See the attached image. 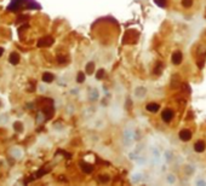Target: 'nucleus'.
Returning <instances> with one entry per match:
<instances>
[{"label": "nucleus", "mask_w": 206, "mask_h": 186, "mask_svg": "<svg viewBox=\"0 0 206 186\" xmlns=\"http://www.w3.org/2000/svg\"><path fill=\"white\" fill-rule=\"evenodd\" d=\"M171 59H172V63L175 65H180L182 63V60H183V54L181 51H176L172 53V57H171Z\"/></svg>", "instance_id": "39448f33"}, {"label": "nucleus", "mask_w": 206, "mask_h": 186, "mask_svg": "<svg viewBox=\"0 0 206 186\" xmlns=\"http://www.w3.org/2000/svg\"><path fill=\"white\" fill-rule=\"evenodd\" d=\"M133 130L132 129H126L125 132H124V139L127 140V143L130 144L132 140H133Z\"/></svg>", "instance_id": "9b49d317"}, {"label": "nucleus", "mask_w": 206, "mask_h": 186, "mask_svg": "<svg viewBox=\"0 0 206 186\" xmlns=\"http://www.w3.org/2000/svg\"><path fill=\"white\" fill-rule=\"evenodd\" d=\"M3 53H4V49H3V47H0V57L3 56Z\"/></svg>", "instance_id": "c756f323"}, {"label": "nucleus", "mask_w": 206, "mask_h": 186, "mask_svg": "<svg viewBox=\"0 0 206 186\" xmlns=\"http://www.w3.org/2000/svg\"><path fill=\"white\" fill-rule=\"evenodd\" d=\"M84 81H85V74L82 71H79L78 75H77V82L78 84H82Z\"/></svg>", "instance_id": "412c9836"}, {"label": "nucleus", "mask_w": 206, "mask_h": 186, "mask_svg": "<svg viewBox=\"0 0 206 186\" xmlns=\"http://www.w3.org/2000/svg\"><path fill=\"white\" fill-rule=\"evenodd\" d=\"M104 75H106V70L101 68L97 70V73H96V78H97V80H102L103 78H104Z\"/></svg>", "instance_id": "aec40b11"}, {"label": "nucleus", "mask_w": 206, "mask_h": 186, "mask_svg": "<svg viewBox=\"0 0 206 186\" xmlns=\"http://www.w3.org/2000/svg\"><path fill=\"white\" fill-rule=\"evenodd\" d=\"M181 1H182V6L185 8V9L191 8L193 4H194V0H181Z\"/></svg>", "instance_id": "6ab92c4d"}, {"label": "nucleus", "mask_w": 206, "mask_h": 186, "mask_svg": "<svg viewBox=\"0 0 206 186\" xmlns=\"http://www.w3.org/2000/svg\"><path fill=\"white\" fill-rule=\"evenodd\" d=\"M80 168L85 174H91L93 172V166L91 163H87V162H82L81 161L80 162Z\"/></svg>", "instance_id": "423d86ee"}, {"label": "nucleus", "mask_w": 206, "mask_h": 186, "mask_svg": "<svg viewBox=\"0 0 206 186\" xmlns=\"http://www.w3.org/2000/svg\"><path fill=\"white\" fill-rule=\"evenodd\" d=\"M135 95L138 99H143L144 97L147 95V88H144V87H137L135 89Z\"/></svg>", "instance_id": "6e6552de"}, {"label": "nucleus", "mask_w": 206, "mask_h": 186, "mask_svg": "<svg viewBox=\"0 0 206 186\" xmlns=\"http://www.w3.org/2000/svg\"><path fill=\"white\" fill-rule=\"evenodd\" d=\"M154 3L158 6H160V8H165L166 6V0H154Z\"/></svg>", "instance_id": "393cba45"}, {"label": "nucleus", "mask_w": 206, "mask_h": 186, "mask_svg": "<svg viewBox=\"0 0 206 186\" xmlns=\"http://www.w3.org/2000/svg\"><path fill=\"white\" fill-rule=\"evenodd\" d=\"M43 113L44 115L46 116V119H51L53 116V113H55V109L52 105H49V106H44L43 108Z\"/></svg>", "instance_id": "9d476101"}, {"label": "nucleus", "mask_w": 206, "mask_h": 186, "mask_svg": "<svg viewBox=\"0 0 206 186\" xmlns=\"http://www.w3.org/2000/svg\"><path fill=\"white\" fill-rule=\"evenodd\" d=\"M53 79H55V76H53V74H51V73H44L43 74V81L44 82L50 84V82L53 81Z\"/></svg>", "instance_id": "4468645a"}, {"label": "nucleus", "mask_w": 206, "mask_h": 186, "mask_svg": "<svg viewBox=\"0 0 206 186\" xmlns=\"http://www.w3.org/2000/svg\"><path fill=\"white\" fill-rule=\"evenodd\" d=\"M174 117H175V113H174V110H171V109H165L164 111H162V114H161L162 121L166 122V123L171 122Z\"/></svg>", "instance_id": "f03ea898"}, {"label": "nucleus", "mask_w": 206, "mask_h": 186, "mask_svg": "<svg viewBox=\"0 0 206 186\" xmlns=\"http://www.w3.org/2000/svg\"><path fill=\"white\" fill-rule=\"evenodd\" d=\"M53 44V38L52 36H45L43 39H40L38 41V46L39 47H49Z\"/></svg>", "instance_id": "20e7f679"}, {"label": "nucleus", "mask_w": 206, "mask_h": 186, "mask_svg": "<svg viewBox=\"0 0 206 186\" xmlns=\"http://www.w3.org/2000/svg\"><path fill=\"white\" fill-rule=\"evenodd\" d=\"M176 181H177V178H176L175 174H169V175H166V183H167V184L174 185V184H176Z\"/></svg>", "instance_id": "f3484780"}, {"label": "nucleus", "mask_w": 206, "mask_h": 186, "mask_svg": "<svg viewBox=\"0 0 206 186\" xmlns=\"http://www.w3.org/2000/svg\"><path fill=\"white\" fill-rule=\"evenodd\" d=\"M109 180H111V178H109L108 174H102V175L98 176V181H100L101 184H107Z\"/></svg>", "instance_id": "a211bd4d"}, {"label": "nucleus", "mask_w": 206, "mask_h": 186, "mask_svg": "<svg viewBox=\"0 0 206 186\" xmlns=\"http://www.w3.org/2000/svg\"><path fill=\"white\" fill-rule=\"evenodd\" d=\"M98 91L97 89H92V91L90 92V99L91 100H97L98 99Z\"/></svg>", "instance_id": "5701e85b"}, {"label": "nucleus", "mask_w": 206, "mask_h": 186, "mask_svg": "<svg viewBox=\"0 0 206 186\" xmlns=\"http://www.w3.org/2000/svg\"><path fill=\"white\" fill-rule=\"evenodd\" d=\"M161 71H162V64L161 63H158V65H155V69H154V74L160 75Z\"/></svg>", "instance_id": "b1692460"}, {"label": "nucleus", "mask_w": 206, "mask_h": 186, "mask_svg": "<svg viewBox=\"0 0 206 186\" xmlns=\"http://www.w3.org/2000/svg\"><path fill=\"white\" fill-rule=\"evenodd\" d=\"M57 62H58L59 64H63V63H67L68 59H67V57H64V56H58V57H57Z\"/></svg>", "instance_id": "bb28decb"}, {"label": "nucleus", "mask_w": 206, "mask_h": 186, "mask_svg": "<svg viewBox=\"0 0 206 186\" xmlns=\"http://www.w3.org/2000/svg\"><path fill=\"white\" fill-rule=\"evenodd\" d=\"M153 156L156 158V160H159V158H160V152H159V150H158V149H153Z\"/></svg>", "instance_id": "cd10ccee"}, {"label": "nucleus", "mask_w": 206, "mask_h": 186, "mask_svg": "<svg viewBox=\"0 0 206 186\" xmlns=\"http://www.w3.org/2000/svg\"><path fill=\"white\" fill-rule=\"evenodd\" d=\"M194 172H195V168L191 164H185L184 166V173L187 175H193Z\"/></svg>", "instance_id": "2eb2a0df"}, {"label": "nucleus", "mask_w": 206, "mask_h": 186, "mask_svg": "<svg viewBox=\"0 0 206 186\" xmlns=\"http://www.w3.org/2000/svg\"><path fill=\"white\" fill-rule=\"evenodd\" d=\"M85 71H86V74H88V75H92V74H93V71H95V63H93V62H88V63L86 64Z\"/></svg>", "instance_id": "ddd939ff"}, {"label": "nucleus", "mask_w": 206, "mask_h": 186, "mask_svg": "<svg viewBox=\"0 0 206 186\" xmlns=\"http://www.w3.org/2000/svg\"><path fill=\"white\" fill-rule=\"evenodd\" d=\"M159 109H160V105L158 104V103H149V104L146 105V110L149 113H158L159 111Z\"/></svg>", "instance_id": "1a4fd4ad"}, {"label": "nucleus", "mask_w": 206, "mask_h": 186, "mask_svg": "<svg viewBox=\"0 0 206 186\" xmlns=\"http://www.w3.org/2000/svg\"><path fill=\"white\" fill-rule=\"evenodd\" d=\"M131 181L132 184H138L142 181V174L141 173H133V175L131 176Z\"/></svg>", "instance_id": "dca6fc26"}, {"label": "nucleus", "mask_w": 206, "mask_h": 186, "mask_svg": "<svg viewBox=\"0 0 206 186\" xmlns=\"http://www.w3.org/2000/svg\"><path fill=\"white\" fill-rule=\"evenodd\" d=\"M178 137H180V139L182 141H189L191 139V137H193V134H191V132H190L189 129L184 128V129L181 130L180 133H178Z\"/></svg>", "instance_id": "7ed1b4c3"}, {"label": "nucleus", "mask_w": 206, "mask_h": 186, "mask_svg": "<svg viewBox=\"0 0 206 186\" xmlns=\"http://www.w3.org/2000/svg\"><path fill=\"white\" fill-rule=\"evenodd\" d=\"M13 127H15V129L17 130V132H22V130H23V128H22V123H21V122H15Z\"/></svg>", "instance_id": "a878e982"}, {"label": "nucleus", "mask_w": 206, "mask_h": 186, "mask_svg": "<svg viewBox=\"0 0 206 186\" xmlns=\"http://www.w3.org/2000/svg\"><path fill=\"white\" fill-rule=\"evenodd\" d=\"M9 60H10V63H11L12 65L18 64V63H19V54L16 53V52H12V53L10 54V57H9Z\"/></svg>", "instance_id": "f8f14e48"}, {"label": "nucleus", "mask_w": 206, "mask_h": 186, "mask_svg": "<svg viewBox=\"0 0 206 186\" xmlns=\"http://www.w3.org/2000/svg\"><path fill=\"white\" fill-rule=\"evenodd\" d=\"M205 149H206V143L204 140H198L194 144V151H195V152H198V154L204 152Z\"/></svg>", "instance_id": "0eeeda50"}, {"label": "nucleus", "mask_w": 206, "mask_h": 186, "mask_svg": "<svg viewBox=\"0 0 206 186\" xmlns=\"http://www.w3.org/2000/svg\"><path fill=\"white\" fill-rule=\"evenodd\" d=\"M30 1H27V0H12L10 6H9V11H18L21 10L22 8H26L27 9H33V8H37V6H34V5H30L28 4ZM39 9V8H38Z\"/></svg>", "instance_id": "f257e3e1"}, {"label": "nucleus", "mask_w": 206, "mask_h": 186, "mask_svg": "<svg viewBox=\"0 0 206 186\" xmlns=\"http://www.w3.org/2000/svg\"><path fill=\"white\" fill-rule=\"evenodd\" d=\"M205 184H206V181L203 180V179H199V180L196 181V185H205Z\"/></svg>", "instance_id": "c85d7f7f"}, {"label": "nucleus", "mask_w": 206, "mask_h": 186, "mask_svg": "<svg viewBox=\"0 0 206 186\" xmlns=\"http://www.w3.org/2000/svg\"><path fill=\"white\" fill-rule=\"evenodd\" d=\"M164 157H165V160H166L167 162L171 161L174 158V154H172V151H170V150H166L165 151V154H164Z\"/></svg>", "instance_id": "4be33fe9"}]
</instances>
